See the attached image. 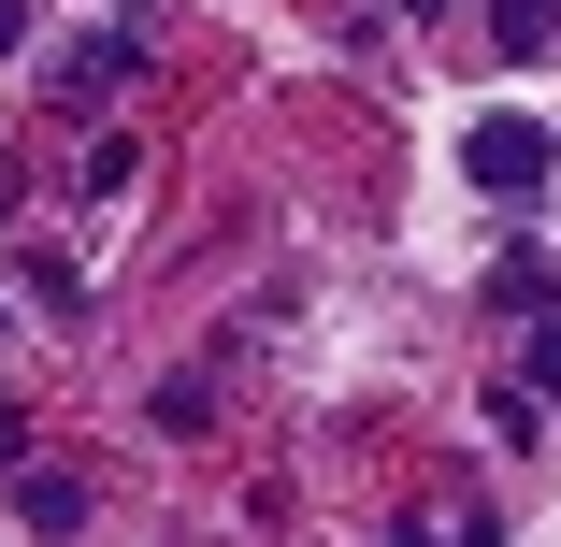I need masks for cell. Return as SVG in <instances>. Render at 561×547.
<instances>
[{
    "label": "cell",
    "instance_id": "9c48e42d",
    "mask_svg": "<svg viewBox=\"0 0 561 547\" xmlns=\"http://www.w3.org/2000/svg\"><path fill=\"white\" fill-rule=\"evenodd\" d=\"M403 15H432V0H403Z\"/></svg>",
    "mask_w": 561,
    "mask_h": 547
},
{
    "label": "cell",
    "instance_id": "8992f818",
    "mask_svg": "<svg viewBox=\"0 0 561 547\" xmlns=\"http://www.w3.org/2000/svg\"><path fill=\"white\" fill-rule=\"evenodd\" d=\"M0 476H30V418H0Z\"/></svg>",
    "mask_w": 561,
    "mask_h": 547
},
{
    "label": "cell",
    "instance_id": "7a4b0ae2",
    "mask_svg": "<svg viewBox=\"0 0 561 547\" xmlns=\"http://www.w3.org/2000/svg\"><path fill=\"white\" fill-rule=\"evenodd\" d=\"M15 504H30V533H87V490H72V476H44V461L15 476Z\"/></svg>",
    "mask_w": 561,
    "mask_h": 547
},
{
    "label": "cell",
    "instance_id": "5b68a950",
    "mask_svg": "<svg viewBox=\"0 0 561 547\" xmlns=\"http://www.w3.org/2000/svg\"><path fill=\"white\" fill-rule=\"evenodd\" d=\"M533 389H561V317H547V332H533Z\"/></svg>",
    "mask_w": 561,
    "mask_h": 547
},
{
    "label": "cell",
    "instance_id": "6da1fadb",
    "mask_svg": "<svg viewBox=\"0 0 561 547\" xmlns=\"http://www.w3.org/2000/svg\"><path fill=\"white\" fill-rule=\"evenodd\" d=\"M547 159H561V145H547L533 116H476V130H461V173H476V187H504V202H518V187H547Z\"/></svg>",
    "mask_w": 561,
    "mask_h": 547
},
{
    "label": "cell",
    "instance_id": "52a82bcc",
    "mask_svg": "<svg viewBox=\"0 0 561 547\" xmlns=\"http://www.w3.org/2000/svg\"><path fill=\"white\" fill-rule=\"evenodd\" d=\"M15 44H30V0H0V58H15Z\"/></svg>",
    "mask_w": 561,
    "mask_h": 547
},
{
    "label": "cell",
    "instance_id": "3957f363",
    "mask_svg": "<svg viewBox=\"0 0 561 547\" xmlns=\"http://www.w3.org/2000/svg\"><path fill=\"white\" fill-rule=\"evenodd\" d=\"M116 72H130V44L101 30V44H72V58H58V101H101V87H116Z\"/></svg>",
    "mask_w": 561,
    "mask_h": 547
},
{
    "label": "cell",
    "instance_id": "ba28073f",
    "mask_svg": "<svg viewBox=\"0 0 561 547\" xmlns=\"http://www.w3.org/2000/svg\"><path fill=\"white\" fill-rule=\"evenodd\" d=\"M0 332H15V303H0Z\"/></svg>",
    "mask_w": 561,
    "mask_h": 547
},
{
    "label": "cell",
    "instance_id": "277c9868",
    "mask_svg": "<svg viewBox=\"0 0 561 547\" xmlns=\"http://www.w3.org/2000/svg\"><path fill=\"white\" fill-rule=\"evenodd\" d=\"M490 30H504V44H518V58H533V44H547V30H561V0H490Z\"/></svg>",
    "mask_w": 561,
    "mask_h": 547
}]
</instances>
